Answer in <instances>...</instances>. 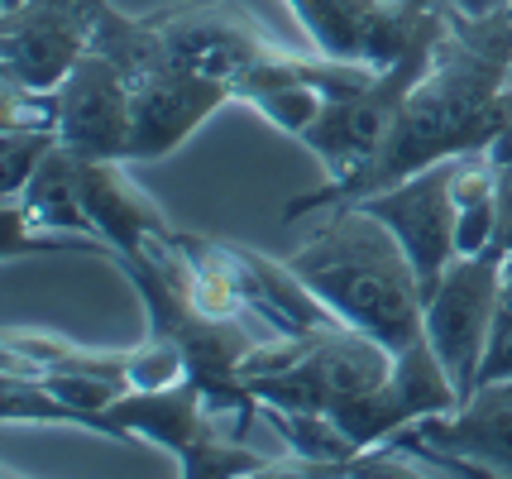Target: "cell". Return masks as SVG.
I'll use <instances>...</instances> for the list:
<instances>
[{"mask_svg": "<svg viewBox=\"0 0 512 479\" xmlns=\"http://www.w3.org/2000/svg\"><path fill=\"white\" fill-rule=\"evenodd\" d=\"M512 82V0H503L489 15H465V10H446V29L436 39V53L417 87L407 92L398 120L379 154L364 163L359 173L340 178V183H321L312 192H297L283 206V221H302L326 206L359 202L369 192L388 183H402L412 173H422L431 163L479 149L498 135L503 120V92Z\"/></svg>", "mask_w": 512, "mask_h": 479, "instance_id": "cell-1", "label": "cell"}, {"mask_svg": "<svg viewBox=\"0 0 512 479\" xmlns=\"http://www.w3.org/2000/svg\"><path fill=\"white\" fill-rule=\"evenodd\" d=\"M321 221L288 254L292 274L302 278L335 317L388 350L426 336V297L398 235L369 216L364 206L340 202L316 211Z\"/></svg>", "mask_w": 512, "mask_h": 479, "instance_id": "cell-2", "label": "cell"}, {"mask_svg": "<svg viewBox=\"0 0 512 479\" xmlns=\"http://www.w3.org/2000/svg\"><path fill=\"white\" fill-rule=\"evenodd\" d=\"M91 48L115 58L134 87V125H130V163L168 159L178 144L197 135L211 115L235 101V87L221 77L192 72L178 63L144 15H125L106 5L91 29Z\"/></svg>", "mask_w": 512, "mask_h": 479, "instance_id": "cell-3", "label": "cell"}, {"mask_svg": "<svg viewBox=\"0 0 512 479\" xmlns=\"http://www.w3.org/2000/svg\"><path fill=\"white\" fill-rule=\"evenodd\" d=\"M316 53L388 68L446 29L450 0H283Z\"/></svg>", "mask_w": 512, "mask_h": 479, "instance_id": "cell-4", "label": "cell"}, {"mask_svg": "<svg viewBox=\"0 0 512 479\" xmlns=\"http://www.w3.org/2000/svg\"><path fill=\"white\" fill-rule=\"evenodd\" d=\"M503 259L508 250L498 240L479 254H460L441 274V283L426 293V341L446 365L460 403L479 388V365H484L493 317L503 302Z\"/></svg>", "mask_w": 512, "mask_h": 479, "instance_id": "cell-5", "label": "cell"}, {"mask_svg": "<svg viewBox=\"0 0 512 479\" xmlns=\"http://www.w3.org/2000/svg\"><path fill=\"white\" fill-rule=\"evenodd\" d=\"M436 39H441V34H436ZM436 39H426V44H417L412 53H402L398 63H388L364 92L326 101L321 115L297 135V144L321 163V173H326L321 183H340V178L359 173L364 163L379 154V144L388 139V130H393L407 92L417 87V77L426 72L431 53H436Z\"/></svg>", "mask_w": 512, "mask_h": 479, "instance_id": "cell-6", "label": "cell"}, {"mask_svg": "<svg viewBox=\"0 0 512 479\" xmlns=\"http://www.w3.org/2000/svg\"><path fill=\"white\" fill-rule=\"evenodd\" d=\"M393 446L446 475H512V379L479 384L460 408L398 432Z\"/></svg>", "mask_w": 512, "mask_h": 479, "instance_id": "cell-7", "label": "cell"}, {"mask_svg": "<svg viewBox=\"0 0 512 479\" xmlns=\"http://www.w3.org/2000/svg\"><path fill=\"white\" fill-rule=\"evenodd\" d=\"M111 0H15L0 20V72L34 92H53L91 48V29Z\"/></svg>", "mask_w": 512, "mask_h": 479, "instance_id": "cell-8", "label": "cell"}, {"mask_svg": "<svg viewBox=\"0 0 512 479\" xmlns=\"http://www.w3.org/2000/svg\"><path fill=\"white\" fill-rule=\"evenodd\" d=\"M355 206L379 216L398 235V245L407 250L412 269L422 278V297L460 259V250H455V154L402 178V183H388L369 197H359Z\"/></svg>", "mask_w": 512, "mask_h": 479, "instance_id": "cell-9", "label": "cell"}, {"mask_svg": "<svg viewBox=\"0 0 512 479\" xmlns=\"http://www.w3.org/2000/svg\"><path fill=\"white\" fill-rule=\"evenodd\" d=\"M163 48L187 63L192 72L221 77V82H240L249 68H259L268 53H278V39L249 10L230 5V0H187V5H168L144 15Z\"/></svg>", "mask_w": 512, "mask_h": 479, "instance_id": "cell-10", "label": "cell"}, {"mask_svg": "<svg viewBox=\"0 0 512 479\" xmlns=\"http://www.w3.org/2000/svg\"><path fill=\"white\" fill-rule=\"evenodd\" d=\"M450 408H460V393L450 384L446 365L436 360L431 341L422 336V341L402 345L393 355V369L379 388H369L345 412H335V427L350 436L359 451H374V446H388L398 432H407L412 422Z\"/></svg>", "mask_w": 512, "mask_h": 479, "instance_id": "cell-11", "label": "cell"}, {"mask_svg": "<svg viewBox=\"0 0 512 479\" xmlns=\"http://www.w3.org/2000/svg\"><path fill=\"white\" fill-rule=\"evenodd\" d=\"M58 96V135L63 144L91 159L130 163V125H134V87L125 68L101 48H87L77 68L53 87Z\"/></svg>", "mask_w": 512, "mask_h": 479, "instance_id": "cell-12", "label": "cell"}, {"mask_svg": "<svg viewBox=\"0 0 512 479\" xmlns=\"http://www.w3.org/2000/svg\"><path fill=\"white\" fill-rule=\"evenodd\" d=\"M221 259L230 269L240 302H245V312L268 336H312V331L340 326L331 307L292 274L288 259H268L249 245H235V240H221Z\"/></svg>", "mask_w": 512, "mask_h": 479, "instance_id": "cell-13", "label": "cell"}, {"mask_svg": "<svg viewBox=\"0 0 512 479\" xmlns=\"http://www.w3.org/2000/svg\"><path fill=\"white\" fill-rule=\"evenodd\" d=\"M82 154V149H77ZM82 202L91 211L96 235L115 250V259L125 254H149L173 235V221L158 211V202L125 173V159H91L82 154ZM111 259V264H115Z\"/></svg>", "mask_w": 512, "mask_h": 479, "instance_id": "cell-14", "label": "cell"}, {"mask_svg": "<svg viewBox=\"0 0 512 479\" xmlns=\"http://www.w3.org/2000/svg\"><path fill=\"white\" fill-rule=\"evenodd\" d=\"M0 369L5 379H63V374H101L130 384V350H96V345L63 341L53 331H24L10 326L0 341Z\"/></svg>", "mask_w": 512, "mask_h": 479, "instance_id": "cell-15", "label": "cell"}, {"mask_svg": "<svg viewBox=\"0 0 512 479\" xmlns=\"http://www.w3.org/2000/svg\"><path fill=\"white\" fill-rule=\"evenodd\" d=\"M15 197L20 211L29 216V226L39 230H67V235H96L91 226V211L82 202V154L72 144H53L44 154V163L29 173V183L20 192H5ZM101 240V235H96Z\"/></svg>", "mask_w": 512, "mask_h": 479, "instance_id": "cell-16", "label": "cell"}, {"mask_svg": "<svg viewBox=\"0 0 512 479\" xmlns=\"http://www.w3.org/2000/svg\"><path fill=\"white\" fill-rule=\"evenodd\" d=\"M58 139V130H0V192H20Z\"/></svg>", "mask_w": 512, "mask_h": 479, "instance_id": "cell-17", "label": "cell"}, {"mask_svg": "<svg viewBox=\"0 0 512 479\" xmlns=\"http://www.w3.org/2000/svg\"><path fill=\"white\" fill-rule=\"evenodd\" d=\"M493 379H512V302H498L489 350H484V365H479V384H493Z\"/></svg>", "mask_w": 512, "mask_h": 479, "instance_id": "cell-18", "label": "cell"}, {"mask_svg": "<svg viewBox=\"0 0 512 479\" xmlns=\"http://www.w3.org/2000/svg\"><path fill=\"white\" fill-rule=\"evenodd\" d=\"M493 240L512 254V159H498V235Z\"/></svg>", "mask_w": 512, "mask_h": 479, "instance_id": "cell-19", "label": "cell"}, {"mask_svg": "<svg viewBox=\"0 0 512 479\" xmlns=\"http://www.w3.org/2000/svg\"><path fill=\"white\" fill-rule=\"evenodd\" d=\"M455 10H465V15H489V10H498L503 0H450Z\"/></svg>", "mask_w": 512, "mask_h": 479, "instance_id": "cell-20", "label": "cell"}, {"mask_svg": "<svg viewBox=\"0 0 512 479\" xmlns=\"http://www.w3.org/2000/svg\"><path fill=\"white\" fill-rule=\"evenodd\" d=\"M5 5H15V0H5Z\"/></svg>", "mask_w": 512, "mask_h": 479, "instance_id": "cell-21", "label": "cell"}]
</instances>
